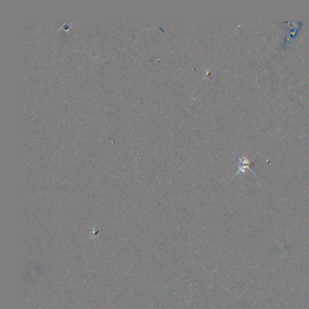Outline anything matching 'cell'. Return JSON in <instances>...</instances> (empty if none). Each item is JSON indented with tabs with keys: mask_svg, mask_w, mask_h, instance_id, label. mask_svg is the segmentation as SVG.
Here are the masks:
<instances>
[{
	"mask_svg": "<svg viewBox=\"0 0 309 309\" xmlns=\"http://www.w3.org/2000/svg\"><path fill=\"white\" fill-rule=\"evenodd\" d=\"M252 164L251 162L247 161V158H240V163H239V168H240V170L238 171V173H239V172H244V171L247 170V169L250 170V167H251Z\"/></svg>",
	"mask_w": 309,
	"mask_h": 309,
	"instance_id": "cell-1",
	"label": "cell"
}]
</instances>
